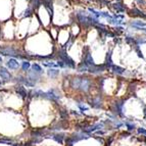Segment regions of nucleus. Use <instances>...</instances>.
<instances>
[{"label":"nucleus","instance_id":"obj_1","mask_svg":"<svg viewBox=\"0 0 146 146\" xmlns=\"http://www.w3.org/2000/svg\"><path fill=\"white\" fill-rule=\"evenodd\" d=\"M0 54H2L4 56H12V58L19 57V58H28L29 60L31 57L30 56L22 55V53L19 52V50H17L15 48H13L12 46H0Z\"/></svg>","mask_w":146,"mask_h":146},{"label":"nucleus","instance_id":"obj_2","mask_svg":"<svg viewBox=\"0 0 146 146\" xmlns=\"http://www.w3.org/2000/svg\"><path fill=\"white\" fill-rule=\"evenodd\" d=\"M57 55H58V58L59 60L62 61L64 64H66V68H76V62L74 61V59L72 58L71 56L68 55L66 50L61 48L60 50H58L57 52Z\"/></svg>","mask_w":146,"mask_h":146},{"label":"nucleus","instance_id":"obj_3","mask_svg":"<svg viewBox=\"0 0 146 146\" xmlns=\"http://www.w3.org/2000/svg\"><path fill=\"white\" fill-rule=\"evenodd\" d=\"M125 101L126 100L124 98H121V99H117L113 102L111 107V110L115 115H119L121 117H124V105H125Z\"/></svg>","mask_w":146,"mask_h":146},{"label":"nucleus","instance_id":"obj_4","mask_svg":"<svg viewBox=\"0 0 146 146\" xmlns=\"http://www.w3.org/2000/svg\"><path fill=\"white\" fill-rule=\"evenodd\" d=\"M127 13L128 15L131 17H135V19H141L142 21H145L146 20V11L144 10L140 9L139 7H131V8H128L127 10Z\"/></svg>","mask_w":146,"mask_h":146},{"label":"nucleus","instance_id":"obj_5","mask_svg":"<svg viewBox=\"0 0 146 146\" xmlns=\"http://www.w3.org/2000/svg\"><path fill=\"white\" fill-rule=\"evenodd\" d=\"M43 98L51 100V101H53V102H58L61 98V95H60V92H59L57 89L52 88V89H49L47 92H44Z\"/></svg>","mask_w":146,"mask_h":146},{"label":"nucleus","instance_id":"obj_6","mask_svg":"<svg viewBox=\"0 0 146 146\" xmlns=\"http://www.w3.org/2000/svg\"><path fill=\"white\" fill-rule=\"evenodd\" d=\"M88 12H86L85 10H79L76 13V17H77V20L80 23L84 28H90V24H89V21H88Z\"/></svg>","mask_w":146,"mask_h":146},{"label":"nucleus","instance_id":"obj_7","mask_svg":"<svg viewBox=\"0 0 146 146\" xmlns=\"http://www.w3.org/2000/svg\"><path fill=\"white\" fill-rule=\"evenodd\" d=\"M91 88H92V80L89 77H82L79 90L83 93H87Z\"/></svg>","mask_w":146,"mask_h":146},{"label":"nucleus","instance_id":"obj_8","mask_svg":"<svg viewBox=\"0 0 146 146\" xmlns=\"http://www.w3.org/2000/svg\"><path fill=\"white\" fill-rule=\"evenodd\" d=\"M110 6L113 9V11H115L117 13H124V15L129 8L127 7V5L123 1H115V2L110 3Z\"/></svg>","mask_w":146,"mask_h":146},{"label":"nucleus","instance_id":"obj_9","mask_svg":"<svg viewBox=\"0 0 146 146\" xmlns=\"http://www.w3.org/2000/svg\"><path fill=\"white\" fill-rule=\"evenodd\" d=\"M82 62H83L85 66H87L88 68L95 64L94 59H93V57H92V54H91L89 48H87V47H86L85 50H84V55H83V60H82Z\"/></svg>","mask_w":146,"mask_h":146},{"label":"nucleus","instance_id":"obj_10","mask_svg":"<svg viewBox=\"0 0 146 146\" xmlns=\"http://www.w3.org/2000/svg\"><path fill=\"white\" fill-rule=\"evenodd\" d=\"M128 26L132 29L136 30V31H141V29L146 27V22L142 20H135V21H131V22L128 23Z\"/></svg>","mask_w":146,"mask_h":146},{"label":"nucleus","instance_id":"obj_11","mask_svg":"<svg viewBox=\"0 0 146 146\" xmlns=\"http://www.w3.org/2000/svg\"><path fill=\"white\" fill-rule=\"evenodd\" d=\"M105 71H107V68L105 66L104 63H102V64H96L95 63L94 66L88 68V72L90 74H93V75H98V74H101Z\"/></svg>","mask_w":146,"mask_h":146},{"label":"nucleus","instance_id":"obj_12","mask_svg":"<svg viewBox=\"0 0 146 146\" xmlns=\"http://www.w3.org/2000/svg\"><path fill=\"white\" fill-rule=\"evenodd\" d=\"M68 127V124L66 123V121H57V122L50 125L49 130H50V131H59V130H61V129H66Z\"/></svg>","mask_w":146,"mask_h":146},{"label":"nucleus","instance_id":"obj_13","mask_svg":"<svg viewBox=\"0 0 146 146\" xmlns=\"http://www.w3.org/2000/svg\"><path fill=\"white\" fill-rule=\"evenodd\" d=\"M89 104H90L91 107H93V108H101L102 107V98H101V96L100 95H98V96H95V97H93L92 99H89Z\"/></svg>","mask_w":146,"mask_h":146},{"label":"nucleus","instance_id":"obj_14","mask_svg":"<svg viewBox=\"0 0 146 146\" xmlns=\"http://www.w3.org/2000/svg\"><path fill=\"white\" fill-rule=\"evenodd\" d=\"M0 79H1L3 82L6 83L8 81L12 80V76L5 68H1V66H0Z\"/></svg>","mask_w":146,"mask_h":146},{"label":"nucleus","instance_id":"obj_15","mask_svg":"<svg viewBox=\"0 0 146 146\" xmlns=\"http://www.w3.org/2000/svg\"><path fill=\"white\" fill-rule=\"evenodd\" d=\"M26 77H27V78L29 79L30 81H31L32 83L36 85V84L40 81V78H41V75H39V74H36L35 72L32 71V70H31V71L29 70V71L27 72V76H26Z\"/></svg>","mask_w":146,"mask_h":146},{"label":"nucleus","instance_id":"obj_16","mask_svg":"<svg viewBox=\"0 0 146 146\" xmlns=\"http://www.w3.org/2000/svg\"><path fill=\"white\" fill-rule=\"evenodd\" d=\"M103 126H104V124H103V123H99V124H96V125H93V126L87 127L86 129L83 130V132H84V133H86V134L90 135L91 133H94V132H96L97 130L102 129Z\"/></svg>","mask_w":146,"mask_h":146},{"label":"nucleus","instance_id":"obj_17","mask_svg":"<svg viewBox=\"0 0 146 146\" xmlns=\"http://www.w3.org/2000/svg\"><path fill=\"white\" fill-rule=\"evenodd\" d=\"M15 90L17 92V94L23 99H26L28 97V91L25 89V87L23 85H17L15 87Z\"/></svg>","mask_w":146,"mask_h":146},{"label":"nucleus","instance_id":"obj_18","mask_svg":"<svg viewBox=\"0 0 146 146\" xmlns=\"http://www.w3.org/2000/svg\"><path fill=\"white\" fill-rule=\"evenodd\" d=\"M6 66H7L9 70L15 71V70H19V68L21 66V64L15 58H10L6 61Z\"/></svg>","mask_w":146,"mask_h":146},{"label":"nucleus","instance_id":"obj_19","mask_svg":"<svg viewBox=\"0 0 146 146\" xmlns=\"http://www.w3.org/2000/svg\"><path fill=\"white\" fill-rule=\"evenodd\" d=\"M71 137H72V139H73L74 141L77 142V141H80V140H83V139L89 138V137H90V135L86 134V133H84V132L82 131V132H77V133H74Z\"/></svg>","mask_w":146,"mask_h":146},{"label":"nucleus","instance_id":"obj_20","mask_svg":"<svg viewBox=\"0 0 146 146\" xmlns=\"http://www.w3.org/2000/svg\"><path fill=\"white\" fill-rule=\"evenodd\" d=\"M105 66L107 68V70H110V68L113 64V61H112V50L110 49L106 53V56H105V61H104Z\"/></svg>","mask_w":146,"mask_h":146},{"label":"nucleus","instance_id":"obj_21","mask_svg":"<svg viewBox=\"0 0 146 146\" xmlns=\"http://www.w3.org/2000/svg\"><path fill=\"white\" fill-rule=\"evenodd\" d=\"M110 70H111L112 73L115 74V75H117V76L124 75L125 72H126V70H125L124 68H122V66H117V64H112Z\"/></svg>","mask_w":146,"mask_h":146},{"label":"nucleus","instance_id":"obj_22","mask_svg":"<svg viewBox=\"0 0 146 146\" xmlns=\"http://www.w3.org/2000/svg\"><path fill=\"white\" fill-rule=\"evenodd\" d=\"M50 137H51L53 140H55L57 143L62 144L63 143V140H64V138H66V135L63 134V133H55V134H51V135H50Z\"/></svg>","mask_w":146,"mask_h":146},{"label":"nucleus","instance_id":"obj_23","mask_svg":"<svg viewBox=\"0 0 146 146\" xmlns=\"http://www.w3.org/2000/svg\"><path fill=\"white\" fill-rule=\"evenodd\" d=\"M47 75H48L49 78L55 79V78L58 77L59 70L58 68H48V70H47Z\"/></svg>","mask_w":146,"mask_h":146},{"label":"nucleus","instance_id":"obj_24","mask_svg":"<svg viewBox=\"0 0 146 146\" xmlns=\"http://www.w3.org/2000/svg\"><path fill=\"white\" fill-rule=\"evenodd\" d=\"M59 117H60V121H66L68 117V112L66 108H59Z\"/></svg>","mask_w":146,"mask_h":146},{"label":"nucleus","instance_id":"obj_25","mask_svg":"<svg viewBox=\"0 0 146 146\" xmlns=\"http://www.w3.org/2000/svg\"><path fill=\"white\" fill-rule=\"evenodd\" d=\"M31 68H32V71L35 72L36 74H39V75L43 74V68H42V66H40V64H38V63H33L31 66Z\"/></svg>","mask_w":146,"mask_h":146},{"label":"nucleus","instance_id":"obj_26","mask_svg":"<svg viewBox=\"0 0 146 146\" xmlns=\"http://www.w3.org/2000/svg\"><path fill=\"white\" fill-rule=\"evenodd\" d=\"M124 39H125V42H126L127 44L131 45L132 47L136 45V44H135V37L134 36H131V35H126Z\"/></svg>","mask_w":146,"mask_h":146},{"label":"nucleus","instance_id":"obj_27","mask_svg":"<svg viewBox=\"0 0 146 146\" xmlns=\"http://www.w3.org/2000/svg\"><path fill=\"white\" fill-rule=\"evenodd\" d=\"M135 44L138 46L146 44V36H136L135 37Z\"/></svg>","mask_w":146,"mask_h":146},{"label":"nucleus","instance_id":"obj_28","mask_svg":"<svg viewBox=\"0 0 146 146\" xmlns=\"http://www.w3.org/2000/svg\"><path fill=\"white\" fill-rule=\"evenodd\" d=\"M112 32L115 33V36L119 37L125 33V28L123 27V26H117V27H115V29L112 30Z\"/></svg>","mask_w":146,"mask_h":146},{"label":"nucleus","instance_id":"obj_29","mask_svg":"<svg viewBox=\"0 0 146 146\" xmlns=\"http://www.w3.org/2000/svg\"><path fill=\"white\" fill-rule=\"evenodd\" d=\"M21 66H22L23 71L27 73V72L30 70V68H31V63H30L29 60H23L22 63H21Z\"/></svg>","mask_w":146,"mask_h":146},{"label":"nucleus","instance_id":"obj_30","mask_svg":"<svg viewBox=\"0 0 146 146\" xmlns=\"http://www.w3.org/2000/svg\"><path fill=\"white\" fill-rule=\"evenodd\" d=\"M42 64H43V66H46V68H58V66H57V64H56V62H53V61H43V62H42Z\"/></svg>","mask_w":146,"mask_h":146},{"label":"nucleus","instance_id":"obj_31","mask_svg":"<svg viewBox=\"0 0 146 146\" xmlns=\"http://www.w3.org/2000/svg\"><path fill=\"white\" fill-rule=\"evenodd\" d=\"M133 49H134V51L137 53V56H138L139 58L144 59L143 52H142V50H141V48H140V46H138V45H135V46H133Z\"/></svg>","mask_w":146,"mask_h":146},{"label":"nucleus","instance_id":"obj_32","mask_svg":"<svg viewBox=\"0 0 146 146\" xmlns=\"http://www.w3.org/2000/svg\"><path fill=\"white\" fill-rule=\"evenodd\" d=\"M77 70H78L79 73H85V72H88V66H85L83 62H81L78 66V68H77Z\"/></svg>","mask_w":146,"mask_h":146},{"label":"nucleus","instance_id":"obj_33","mask_svg":"<svg viewBox=\"0 0 146 146\" xmlns=\"http://www.w3.org/2000/svg\"><path fill=\"white\" fill-rule=\"evenodd\" d=\"M31 3H32V5H33V8H35V9H37V8L42 4L41 0H32Z\"/></svg>","mask_w":146,"mask_h":146},{"label":"nucleus","instance_id":"obj_34","mask_svg":"<svg viewBox=\"0 0 146 146\" xmlns=\"http://www.w3.org/2000/svg\"><path fill=\"white\" fill-rule=\"evenodd\" d=\"M125 125H126V127L128 128L129 131H134L135 128H136V126H135L134 124H131V123H129V122H126L125 123Z\"/></svg>","mask_w":146,"mask_h":146},{"label":"nucleus","instance_id":"obj_35","mask_svg":"<svg viewBox=\"0 0 146 146\" xmlns=\"http://www.w3.org/2000/svg\"><path fill=\"white\" fill-rule=\"evenodd\" d=\"M137 3V5L141 6V7H146V0H134Z\"/></svg>","mask_w":146,"mask_h":146},{"label":"nucleus","instance_id":"obj_36","mask_svg":"<svg viewBox=\"0 0 146 146\" xmlns=\"http://www.w3.org/2000/svg\"><path fill=\"white\" fill-rule=\"evenodd\" d=\"M74 144H75V141L72 139V137H68L66 138V146H74Z\"/></svg>","mask_w":146,"mask_h":146},{"label":"nucleus","instance_id":"obj_37","mask_svg":"<svg viewBox=\"0 0 146 146\" xmlns=\"http://www.w3.org/2000/svg\"><path fill=\"white\" fill-rule=\"evenodd\" d=\"M78 106H79V108H80L81 111H82V112H84V110L86 111V110H88V107H87V106H85V105H83L81 102H79V103H78Z\"/></svg>","mask_w":146,"mask_h":146},{"label":"nucleus","instance_id":"obj_38","mask_svg":"<svg viewBox=\"0 0 146 146\" xmlns=\"http://www.w3.org/2000/svg\"><path fill=\"white\" fill-rule=\"evenodd\" d=\"M137 132H138V134H141V135L146 136V130L144 129V128H138V129H137Z\"/></svg>","mask_w":146,"mask_h":146},{"label":"nucleus","instance_id":"obj_39","mask_svg":"<svg viewBox=\"0 0 146 146\" xmlns=\"http://www.w3.org/2000/svg\"><path fill=\"white\" fill-rule=\"evenodd\" d=\"M56 64H57V66H59V68H66V64L62 62L61 60H58L57 62H56Z\"/></svg>","mask_w":146,"mask_h":146},{"label":"nucleus","instance_id":"obj_40","mask_svg":"<svg viewBox=\"0 0 146 146\" xmlns=\"http://www.w3.org/2000/svg\"><path fill=\"white\" fill-rule=\"evenodd\" d=\"M113 43H115V44H119V43H121V38L115 36V38H113Z\"/></svg>","mask_w":146,"mask_h":146},{"label":"nucleus","instance_id":"obj_41","mask_svg":"<svg viewBox=\"0 0 146 146\" xmlns=\"http://www.w3.org/2000/svg\"><path fill=\"white\" fill-rule=\"evenodd\" d=\"M31 12H32V10L30 9V8H28V9L24 12V17H29V15H31Z\"/></svg>","mask_w":146,"mask_h":146},{"label":"nucleus","instance_id":"obj_42","mask_svg":"<svg viewBox=\"0 0 146 146\" xmlns=\"http://www.w3.org/2000/svg\"><path fill=\"white\" fill-rule=\"evenodd\" d=\"M129 135H130L129 132H126V133L124 132V133H122V134H121V137H123V138H124V137H128Z\"/></svg>","mask_w":146,"mask_h":146},{"label":"nucleus","instance_id":"obj_43","mask_svg":"<svg viewBox=\"0 0 146 146\" xmlns=\"http://www.w3.org/2000/svg\"><path fill=\"white\" fill-rule=\"evenodd\" d=\"M143 112H144V119H145V121H146V106H144Z\"/></svg>","mask_w":146,"mask_h":146},{"label":"nucleus","instance_id":"obj_44","mask_svg":"<svg viewBox=\"0 0 146 146\" xmlns=\"http://www.w3.org/2000/svg\"><path fill=\"white\" fill-rule=\"evenodd\" d=\"M96 134H98V135H103V134H104V132H103V131H98V132H96Z\"/></svg>","mask_w":146,"mask_h":146},{"label":"nucleus","instance_id":"obj_45","mask_svg":"<svg viewBox=\"0 0 146 146\" xmlns=\"http://www.w3.org/2000/svg\"><path fill=\"white\" fill-rule=\"evenodd\" d=\"M3 84H5V82H3V81L1 80V79H0V86H1V85H3Z\"/></svg>","mask_w":146,"mask_h":146},{"label":"nucleus","instance_id":"obj_46","mask_svg":"<svg viewBox=\"0 0 146 146\" xmlns=\"http://www.w3.org/2000/svg\"><path fill=\"white\" fill-rule=\"evenodd\" d=\"M2 62H3V60H2V57H0V66L2 64Z\"/></svg>","mask_w":146,"mask_h":146},{"label":"nucleus","instance_id":"obj_47","mask_svg":"<svg viewBox=\"0 0 146 146\" xmlns=\"http://www.w3.org/2000/svg\"><path fill=\"white\" fill-rule=\"evenodd\" d=\"M144 141L146 142V136H144Z\"/></svg>","mask_w":146,"mask_h":146}]
</instances>
